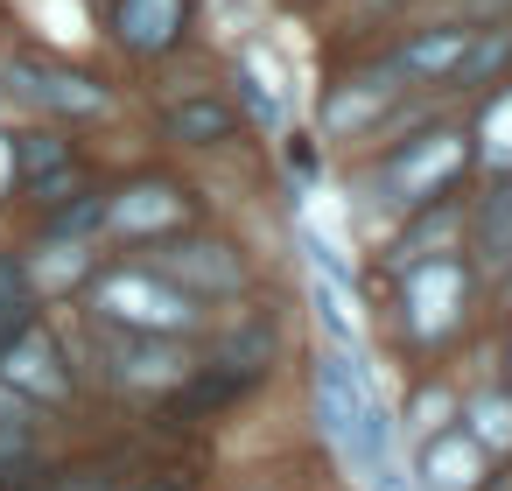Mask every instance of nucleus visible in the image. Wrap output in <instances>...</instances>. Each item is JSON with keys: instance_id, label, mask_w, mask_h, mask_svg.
<instances>
[{"instance_id": "obj_1", "label": "nucleus", "mask_w": 512, "mask_h": 491, "mask_svg": "<svg viewBox=\"0 0 512 491\" xmlns=\"http://www.w3.org/2000/svg\"><path fill=\"white\" fill-rule=\"evenodd\" d=\"M316 414H323V435L358 491H414L400 470V428H393V414L358 358L330 351L316 365Z\"/></svg>"}, {"instance_id": "obj_2", "label": "nucleus", "mask_w": 512, "mask_h": 491, "mask_svg": "<svg viewBox=\"0 0 512 491\" xmlns=\"http://www.w3.org/2000/svg\"><path fill=\"white\" fill-rule=\"evenodd\" d=\"M99 309H106L113 323H127V330H155V337L197 323L190 295H176V288L155 281V274H106V281H99Z\"/></svg>"}, {"instance_id": "obj_3", "label": "nucleus", "mask_w": 512, "mask_h": 491, "mask_svg": "<svg viewBox=\"0 0 512 491\" xmlns=\"http://www.w3.org/2000/svg\"><path fill=\"white\" fill-rule=\"evenodd\" d=\"M456 169H463V134H428V141H414L407 155H393V162L379 169V197L414 211V204H428Z\"/></svg>"}, {"instance_id": "obj_4", "label": "nucleus", "mask_w": 512, "mask_h": 491, "mask_svg": "<svg viewBox=\"0 0 512 491\" xmlns=\"http://www.w3.org/2000/svg\"><path fill=\"white\" fill-rule=\"evenodd\" d=\"M463 309V267L456 260H421L407 267V323L414 337H442Z\"/></svg>"}, {"instance_id": "obj_5", "label": "nucleus", "mask_w": 512, "mask_h": 491, "mask_svg": "<svg viewBox=\"0 0 512 491\" xmlns=\"http://www.w3.org/2000/svg\"><path fill=\"white\" fill-rule=\"evenodd\" d=\"M0 372H8L15 393H36V400H64V372H57V344L43 330H15L8 344H0Z\"/></svg>"}, {"instance_id": "obj_6", "label": "nucleus", "mask_w": 512, "mask_h": 491, "mask_svg": "<svg viewBox=\"0 0 512 491\" xmlns=\"http://www.w3.org/2000/svg\"><path fill=\"white\" fill-rule=\"evenodd\" d=\"M8 78L22 85V99H36V106H57V113H106L113 99L92 85V78H78V71H43V64H8Z\"/></svg>"}, {"instance_id": "obj_7", "label": "nucleus", "mask_w": 512, "mask_h": 491, "mask_svg": "<svg viewBox=\"0 0 512 491\" xmlns=\"http://www.w3.org/2000/svg\"><path fill=\"white\" fill-rule=\"evenodd\" d=\"M99 218H106L113 232H134V239H141V232H169V225L183 218V190H169V183H141V190H127L120 204H106Z\"/></svg>"}, {"instance_id": "obj_8", "label": "nucleus", "mask_w": 512, "mask_h": 491, "mask_svg": "<svg viewBox=\"0 0 512 491\" xmlns=\"http://www.w3.org/2000/svg\"><path fill=\"white\" fill-rule=\"evenodd\" d=\"M106 358H113V372L127 386H169V379H183V351H169L155 330H127V344H113Z\"/></svg>"}, {"instance_id": "obj_9", "label": "nucleus", "mask_w": 512, "mask_h": 491, "mask_svg": "<svg viewBox=\"0 0 512 491\" xmlns=\"http://www.w3.org/2000/svg\"><path fill=\"white\" fill-rule=\"evenodd\" d=\"M421 477H428V491H477V484H484V449H477V435H435Z\"/></svg>"}, {"instance_id": "obj_10", "label": "nucleus", "mask_w": 512, "mask_h": 491, "mask_svg": "<svg viewBox=\"0 0 512 491\" xmlns=\"http://www.w3.org/2000/svg\"><path fill=\"white\" fill-rule=\"evenodd\" d=\"M183 29V0H120V43L127 50H169Z\"/></svg>"}, {"instance_id": "obj_11", "label": "nucleus", "mask_w": 512, "mask_h": 491, "mask_svg": "<svg viewBox=\"0 0 512 491\" xmlns=\"http://www.w3.org/2000/svg\"><path fill=\"white\" fill-rule=\"evenodd\" d=\"M386 99H393V71H372V78H358V85H344V92L330 99L323 127H330V134H351V127H365Z\"/></svg>"}, {"instance_id": "obj_12", "label": "nucleus", "mask_w": 512, "mask_h": 491, "mask_svg": "<svg viewBox=\"0 0 512 491\" xmlns=\"http://www.w3.org/2000/svg\"><path fill=\"white\" fill-rule=\"evenodd\" d=\"M316 316H323V330H330L337 344H351V351H358V302H351V281L316 274Z\"/></svg>"}, {"instance_id": "obj_13", "label": "nucleus", "mask_w": 512, "mask_h": 491, "mask_svg": "<svg viewBox=\"0 0 512 491\" xmlns=\"http://www.w3.org/2000/svg\"><path fill=\"white\" fill-rule=\"evenodd\" d=\"M463 57H470V29H442V36H421V43H407L400 71H421V78H435V71L463 64Z\"/></svg>"}, {"instance_id": "obj_14", "label": "nucleus", "mask_w": 512, "mask_h": 491, "mask_svg": "<svg viewBox=\"0 0 512 491\" xmlns=\"http://www.w3.org/2000/svg\"><path fill=\"white\" fill-rule=\"evenodd\" d=\"M169 274H176V281H204V288H239V260H225V246L169 253Z\"/></svg>"}, {"instance_id": "obj_15", "label": "nucleus", "mask_w": 512, "mask_h": 491, "mask_svg": "<svg viewBox=\"0 0 512 491\" xmlns=\"http://www.w3.org/2000/svg\"><path fill=\"white\" fill-rule=\"evenodd\" d=\"M470 435H477V449H512V400L505 393H477L470 400Z\"/></svg>"}, {"instance_id": "obj_16", "label": "nucleus", "mask_w": 512, "mask_h": 491, "mask_svg": "<svg viewBox=\"0 0 512 491\" xmlns=\"http://www.w3.org/2000/svg\"><path fill=\"white\" fill-rule=\"evenodd\" d=\"M22 8L36 15V29L50 43H85V8L78 0H22Z\"/></svg>"}, {"instance_id": "obj_17", "label": "nucleus", "mask_w": 512, "mask_h": 491, "mask_svg": "<svg viewBox=\"0 0 512 491\" xmlns=\"http://www.w3.org/2000/svg\"><path fill=\"white\" fill-rule=\"evenodd\" d=\"M169 134L204 148V141H225V134H232V113H225V106H176V113H169Z\"/></svg>"}, {"instance_id": "obj_18", "label": "nucleus", "mask_w": 512, "mask_h": 491, "mask_svg": "<svg viewBox=\"0 0 512 491\" xmlns=\"http://www.w3.org/2000/svg\"><path fill=\"white\" fill-rule=\"evenodd\" d=\"M477 141H484V162H498V169H512V92L484 113V127H477Z\"/></svg>"}, {"instance_id": "obj_19", "label": "nucleus", "mask_w": 512, "mask_h": 491, "mask_svg": "<svg viewBox=\"0 0 512 491\" xmlns=\"http://www.w3.org/2000/svg\"><path fill=\"white\" fill-rule=\"evenodd\" d=\"M78 274H85V253H78V246H50V253L36 260V281H43V288H64V281H78Z\"/></svg>"}, {"instance_id": "obj_20", "label": "nucleus", "mask_w": 512, "mask_h": 491, "mask_svg": "<svg viewBox=\"0 0 512 491\" xmlns=\"http://www.w3.org/2000/svg\"><path fill=\"white\" fill-rule=\"evenodd\" d=\"M484 246H491V253H512V190L491 197V211H484Z\"/></svg>"}, {"instance_id": "obj_21", "label": "nucleus", "mask_w": 512, "mask_h": 491, "mask_svg": "<svg viewBox=\"0 0 512 491\" xmlns=\"http://www.w3.org/2000/svg\"><path fill=\"white\" fill-rule=\"evenodd\" d=\"M442 421H449V393H421V400H414V421H407V428H414V435H435Z\"/></svg>"}, {"instance_id": "obj_22", "label": "nucleus", "mask_w": 512, "mask_h": 491, "mask_svg": "<svg viewBox=\"0 0 512 491\" xmlns=\"http://www.w3.org/2000/svg\"><path fill=\"white\" fill-rule=\"evenodd\" d=\"M22 330V288H8V274H0V337Z\"/></svg>"}, {"instance_id": "obj_23", "label": "nucleus", "mask_w": 512, "mask_h": 491, "mask_svg": "<svg viewBox=\"0 0 512 491\" xmlns=\"http://www.w3.org/2000/svg\"><path fill=\"white\" fill-rule=\"evenodd\" d=\"M442 232H449V218H428L421 232H407V239H400V253H428V246H435Z\"/></svg>"}, {"instance_id": "obj_24", "label": "nucleus", "mask_w": 512, "mask_h": 491, "mask_svg": "<svg viewBox=\"0 0 512 491\" xmlns=\"http://www.w3.org/2000/svg\"><path fill=\"white\" fill-rule=\"evenodd\" d=\"M0 421H8V428L22 421V393H15V386H0Z\"/></svg>"}, {"instance_id": "obj_25", "label": "nucleus", "mask_w": 512, "mask_h": 491, "mask_svg": "<svg viewBox=\"0 0 512 491\" xmlns=\"http://www.w3.org/2000/svg\"><path fill=\"white\" fill-rule=\"evenodd\" d=\"M8 176H15V141H0V190H8Z\"/></svg>"}, {"instance_id": "obj_26", "label": "nucleus", "mask_w": 512, "mask_h": 491, "mask_svg": "<svg viewBox=\"0 0 512 491\" xmlns=\"http://www.w3.org/2000/svg\"><path fill=\"white\" fill-rule=\"evenodd\" d=\"M78 491H92V484H78Z\"/></svg>"}]
</instances>
